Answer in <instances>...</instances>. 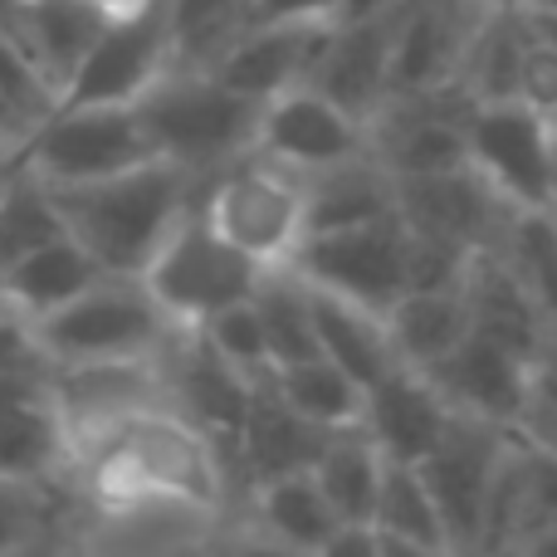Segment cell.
I'll use <instances>...</instances> for the list:
<instances>
[{
    "instance_id": "obj_2",
    "label": "cell",
    "mask_w": 557,
    "mask_h": 557,
    "mask_svg": "<svg viewBox=\"0 0 557 557\" xmlns=\"http://www.w3.org/2000/svg\"><path fill=\"white\" fill-rule=\"evenodd\" d=\"M143 123L166 162L186 166L206 182L235 157L255 152L264 103L231 88L211 69H166L143 98Z\"/></svg>"
},
{
    "instance_id": "obj_43",
    "label": "cell",
    "mask_w": 557,
    "mask_h": 557,
    "mask_svg": "<svg viewBox=\"0 0 557 557\" xmlns=\"http://www.w3.org/2000/svg\"><path fill=\"white\" fill-rule=\"evenodd\" d=\"M35 133V123L29 117H20L15 108L0 103V147H15V152H25V137Z\"/></svg>"
},
{
    "instance_id": "obj_41",
    "label": "cell",
    "mask_w": 557,
    "mask_h": 557,
    "mask_svg": "<svg viewBox=\"0 0 557 557\" xmlns=\"http://www.w3.org/2000/svg\"><path fill=\"white\" fill-rule=\"evenodd\" d=\"M519 435H529L533 445L557 455V347L533 367V392H529V406H523Z\"/></svg>"
},
{
    "instance_id": "obj_36",
    "label": "cell",
    "mask_w": 557,
    "mask_h": 557,
    "mask_svg": "<svg viewBox=\"0 0 557 557\" xmlns=\"http://www.w3.org/2000/svg\"><path fill=\"white\" fill-rule=\"evenodd\" d=\"M172 10V69H215L245 35L250 0H166Z\"/></svg>"
},
{
    "instance_id": "obj_7",
    "label": "cell",
    "mask_w": 557,
    "mask_h": 557,
    "mask_svg": "<svg viewBox=\"0 0 557 557\" xmlns=\"http://www.w3.org/2000/svg\"><path fill=\"white\" fill-rule=\"evenodd\" d=\"M470 166L513 206L539 211L553 206L557 182V123L533 113L519 98L474 103L470 113Z\"/></svg>"
},
{
    "instance_id": "obj_26",
    "label": "cell",
    "mask_w": 557,
    "mask_h": 557,
    "mask_svg": "<svg viewBox=\"0 0 557 557\" xmlns=\"http://www.w3.org/2000/svg\"><path fill=\"white\" fill-rule=\"evenodd\" d=\"M313 288V323H318V352L333 357L343 372H352L362 386L382 382L396 362L392 333H386V313L357 304V298H343L333 288Z\"/></svg>"
},
{
    "instance_id": "obj_34",
    "label": "cell",
    "mask_w": 557,
    "mask_h": 557,
    "mask_svg": "<svg viewBox=\"0 0 557 557\" xmlns=\"http://www.w3.org/2000/svg\"><path fill=\"white\" fill-rule=\"evenodd\" d=\"M490 250H499V260L519 274V284L529 288V298L557 333V206L509 211Z\"/></svg>"
},
{
    "instance_id": "obj_30",
    "label": "cell",
    "mask_w": 557,
    "mask_h": 557,
    "mask_svg": "<svg viewBox=\"0 0 557 557\" xmlns=\"http://www.w3.org/2000/svg\"><path fill=\"white\" fill-rule=\"evenodd\" d=\"M382 474H386V455L372 435L357 425L327 431L323 450L313 460V480L323 484L327 504L337 509L343 523H372L376 494H382Z\"/></svg>"
},
{
    "instance_id": "obj_50",
    "label": "cell",
    "mask_w": 557,
    "mask_h": 557,
    "mask_svg": "<svg viewBox=\"0 0 557 557\" xmlns=\"http://www.w3.org/2000/svg\"><path fill=\"white\" fill-rule=\"evenodd\" d=\"M529 5H553L557 10V0H529Z\"/></svg>"
},
{
    "instance_id": "obj_18",
    "label": "cell",
    "mask_w": 557,
    "mask_h": 557,
    "mask_svg": "<svg viewBox=\"0 0 557 557\" xmlns=\"http://www.w3.org/2000/svg\"><path fill=\"white\" fill-rule=\"evenodd\" d=\"M455 425V406L445 401V392L421 372V367H392L382 382L367 386L362 406V431L382 445L386 460L421 465L435 445L445 441V431Z\"/></svg>"
},
{
    "instance_id": "obj_5",
    "label": "cell",
    "mask_w": 557,
    "mask_h": 557,
    "mask_svg": "<svg viewBox=\"0 0 557 557\" xmlns=\"http://www.w3.org/2000/svg\"><path fill=\"white\" fill-rule=\"evenodd\" d=\"M157 157L162 152H157L137 103H59L25 137L20 162L45 186H78L133 172Z\"/></svg>"
},
{
    "instance_id": "obj_13",
    "label": "cell",
    "mask_w": 557,
    "mask_h": 557,
    "mask_svg": "<svg viewBox=\"0 0 557 557\" xmlns=\"http://www.w3.org/2000/svg\"><path fill=\"white\" fill-rule=\"evenodd\" d=\"M484 10L490 0H406L392 29V98L455 84Z\"/></svg>"
},
{
    "instance_id": "obj_22",
    "label": "cell",
    "mask_w": 557,
    "mask_h": 557,
    "mask_svg": "<svg viewBox=\"0 0 557 557\" xmlns=\"http://www.w3.org/2000/svg\"><path fill=\"white\" fill-rule=\"evenodd\" d=\"M323 441H327L323 425H313L308 416H298L294 406L270 386V376H264V382L255 386L250 411H245V425H240L235 450H231L245 494L264 480H278V474L313 470Z\"/></svg>"
},
{
    "instance_id": "obj_47",
    "label": "cell",
    "mask_w": 557,
    "mask_h": 557,
    "mask_svg": "<svg viewBox=\"0 0 557 557\" xmlns=\"http://www.w3.org/2000/svg\"><path fill=\"white\" fill-rule=\"evenodd\" d=\"M84 5H94L98 15H108V20H127V15H137V10L157 5V0H84Z\"/></svg>"
},
{
    "instance_id": "obj_9",
    "label": "cell",
    "mask_w": 557,
    "mask_h": 557,
    "mask_svg": "<svg viewBox=\"0 0 557 557\" xmlns=\"http://www.w3.org/2000/svg\"><path fill=\"white\" fill-rule=\"evenodd\" d=\"M513 445L509 425H490L474 416H455L445 441L421 460V474L431 484L435 504L445 513L455 553H480L484 548V523H490V499L499 465Z\"/></svg>"
},
{
    "instance_id": "obj_37",
    "label": "cell",
    "mask_w": 557,
    "mask_h": 557,
    "mask_svg": "<svg viewBox=\"0 0 557 557\" xmlns=\"http://www.w3.org/2000/svg\"><path fill=\"white\" fill-rule=\"evenodd\" d=\"M59 235H69V225H64V215H59L54 191H49L35 172L20 166L15 182L0 196V274H5L10 264H20L25 255H35L39 245L59 240Z\"/></svg>"
},
{
    "instance_id": "obj_16",
    "label": "cell",
    "mask_w": 557,
    "mask_h": 557,
    "mask_svg": "<svg viewBox=\"0 0 557 557\" xmlns=\"http://www.w3.org/2000/svg\"><path fill=\"white\" fill-rule=\"evenodd\" d=\"M533 367L539 362H529L513 347L494 343V337L470 327V337L450 357H441L425 376L445 392L455 416H474V421L519 431L523 406H529V392H533Z\"/></svg>"
},
{
    "instance_id": "obj_38",
    "label": "cell",
    "mask_w": 557,
    "mask_h": 557,
    "mask_svg": "<svg viewBox=\"0 0 557 557\" xmlns=\"http://www.w3.org/2000/svg\"><path fill=\"white\" fill-rule=\"evenodd\" d=\"M201 333H206V343H211L231 367H240L250 382H264V376L274 372L270 333H264V318H260V308H255V294L240 298V304H231V308H221L215 318H206Z\"/></svg>"
},
{
    "instance_id": "obj_10",
    "label": "cell",
    "mask_w": 557,
    "mask_h": 557,
    "mask_svg": "<svg viewBox=\"0 0 557 557\" xmlns=\"http://www.w3.org/2000/svg\"><path fill=\"white\" fill-rule=\"evenodd\" d=\"M294 270L308 284L386 313L406 294V221L382 215V221L347 225V231H318L294 255Z\"/></svg>"
},
{
    "instance_id": "obj_4",
    "label": "cell",
    "mask_w": 557,
    "mask_h": 557,
    "mask_svg": "<svg viewBox=\"0 0 557 557\" xmlns=\"http://www.w3.org/2000/svg\"><path fill=\"white\" fill-rule=\"evenodd\" d=\"M201 211L240 255L264 270L294 264L308 240V186L304 172L264 157L260 147L235 157L201 182Z\"/></svg>"
},
{
    "instance_id": "obj_49",
    "label": "cell",
    "mask_w": 557,
    "mask_h": 557,
    "mask_svg": "<svg viewBox=\"0 0 557 557\" xmlns=\"http://www.w3.org/2000/svg\"><path fill=\"white\" fill-rule=\"evenodd\" d=\"M533 553H557V529H548L539 543H533Z\"/></svg>"
},
{
    "instance_id": "obj_29",
    "label": "cell",
    "mask_w": 557,
    "mask_h": 557,
    "mask_svg": "<svg viewBox=\"0 0 557 557\" xmlns=\"http://www.w3.org/2000/svg\"><path fill=\"white\" fill-rule=\"evenodd\" d=\"M372 529L382 533L386 553H455L445 513L435 504L431 484H425L421 465L386 460L382 494H376V509H372Z\"/></svg>"
},
{
    "instance_id": "obj_39",
    "label": "cell",
    "mask_w": 557,
    "mask_h": 557,
    "mask_svg": "<svg viewBox=\"0 0 557 557\" xmlns=\"http://www.w3.org/2000/svg\"><path fill=\"white\" fill-rule=\"evenodd\" d=\"M0 103L15 108L29 123H39V117H49L59 108V94L45 78V69H39L35 59H29V49L20 45L15 35H5V29H0Z\"/></svg>"
},
{
    "instance_id": "obj_44",
    "label": "cell",
    "mask_w": 557,
    "mask_h": 557,
    "mask_svg": "<svg viewBox=\"0 0 557 557\" xmlns=\"http://www.w3.org/2000/svg\"><path fill=\"white\" fill-rule=\"evenodd\" d=\"M513 5L523 10V20H529L533 35L548 39V45L557 49V10H553V5H529V0H513Z\"/></svg>"
},
{
    "instance_id": "obj_1",
    "label": "cell",
    "mask_w": 557,
    "mask_h": 557,
    "mask_svg": "<svg viewBox=\"0 0 557 557\" xmlns=\"http://www.w3.org/2000/svg\"><path fill=\"white\" fill-rule=\"evenodd\" d=\"M49 191H54L69 235L108 274H143L152 255L162 250V240L176 231V221L196 206L201 176L157 157L133 172L78 186H49Z\"/></svg>"
},
{
    "instance_id": "obj_28",
    "label": "cell",
    "mask_w": 557,
    "mask_h": 557,
    "mask_svg": "<svg viewBox=\"0 0 557 557\" xmlns=\"http://www.w3.org/2000/svg\"><path fill=\"white\" fill-rule=\"evenodd\" d=\"M69 519H88L64 474H0V557L49 548L69 533Z\"/></svg>"
},
{
    "instance_id": "obj_14",
    "label": "cell",
    "mask_w": 557,
    "mask_h": 557,
    "mask_svg": "<svg viewBox=\"0 0 557 557\" xmlns=\"http://www.w3.org/2000/svg\"><path fill=\"white\" fill-rule=\"evenodd\" d=\"M250 376L240 367H231L211 343H206L201 327H182L172 337V347L162 352V392L166 401L182 416H191L211 441L225 445V455L235 450V435L245 425V411H250L255 396Z\"/></svg>"
},
{
    "instance_id": "obj_17",
    "label": "cell",
    "mask_w": 557,
    "mask_h": 557,
    "mask_svg": "<svg viewBox=\"0 0 557 557\" xmlns=\"http://www.w3.org/2000/svg\"><path fill=\"white\" fill-rule=\"evenodd\" d=\"M327 35H333V20H274V25H250L215 59L211 74H221L231 88L270 103L274 94L313 84Z\"/></svg>"
},
{
    "instance_id": "obj_25",
    "label": "cell",
    "mask_w": 557,
    "mask_h": 557,
    "mask_svg": "<svg viewBox=\"0 0 557 557\" xmlns=\"http://www.w3.org/2000/svg\"><path fill=\"white\" fill-rule=\"evenodd\" d=\"M386 333H392L396 362L431 372L441 357L470 337V304H465L460 284L445 288H406L392 308H386Z\"/></svg>"
},
{
    "instance_id": "obj_40",
    "label": "cell",
    "mask_w": 557,
    "mask_h": 557,
    "mask_svg": "<svg viewBox=\"0 0 557 557\" xmlns=\"http://www.w3.org/2000/svg\"><path fill=\"white\" fill-rule=\"evenodd\" d=\"M523 29H529V20H523ZM513 98L519 103H529L533 113L553 117L557 123V49L548 39H539L529 29L523 35V59H519V88H513Z\"/></svg>"
},
{
    "instance_id": "obj_21",
    "label": "cell",
    "mask_w": 557,
    "mask_h": 557,
    "mask_svg": "<svg viewBox=\"0 0 557 557\" xmlns=\"http://www.w3.org/2000/svg\"><path fill=\"white\" fill-rule=\"evenodd\" d=\"M69 425L49 376L0 372V474H64Z\"/></svg>"
},
{
    "instance_id": "obj_31",
    "label": "cell",
    "mask_w": 557,
    "mask_h": 557,
    "mask_svg": "<svg viewBox=\"0 0 557 557\" xmlns=\"http://www.w3.org/2000/svg\"><path fill=\"white\" fill-rule=\"evenodd\" d=\"M103 29L108 15H98L84 0H25V49L45 69L59 98H64L74 69L88 59V49L98 45Z\"/></svg>"
},
{
    "instance_id": "obj_35",
    "label": "cell",
    "mask_w": 557,
    "mask_h": 557,
    "mask_svg": "<svg viewBox=\"0 0 557 557\" xmlns=\"http://www.w3.org/2000/svg\"><path fill=\"white\" fill-rule=\"evenodd\" d=\"M255 308L264 318V333H270V352L274 367L284 362H304L318 357V323H313V288L294 264H278L264 270L260 288H255Z\"/></svg>"
},
{
    "instance_id": "obj_12",
    "label": "cell",
    "mask_w": 557,
    "mask_h": 557,
    "mask_svg": "<svg viewBox=\"0 0 557 557\" xmlns=\"http://www.w3.org/2000/svg\"><path fill=\"white\" fill-rule=\"evenodd\" d=\"M264 157L294 166V172H323V166L352 162V157L372 152L367 123L357 113H347L337 98H327L323 88L298 84L288 94H274L260 113V137H255Z\"/></svg>"
},
{
    "instance_id": "obj_33",
    "label": "cell",
    "mask_w": 557,
    "mask_h": 557,
    "mask_svg": "<svg viewBox=\"0 0 557 557\" xmlns=\"http://www.w3.org/2000/svg\"><path fill=\"white\" fill-rule=\"evenodd\" d=\"M270 386L294 406L298 416H308L323 431H343V425L362 421L367 386L352 372L333 362V357H304V362H284L270 372Z\"/></svg>"
},
{
    "instance_id": "obj_15",
    "label": "cell",
    "mask_w": 557,
    "mask_h": 557,
    "mask_svg": "<svg viewBox=\"0 0 557 557\" xmlns=\"http://www.w3.org/2000/svg\"><path fill=\"white\" fill-rule=\"evenodd\" d=\"M509 211L513 206L470 162L445 166V172H425V176H396V215L411 231L441 235V240L465 245V250L494 245Z\"/></svg>"
},
{
    "instance_id": "obj_20",
    "label": "cell",
    "mask_w": 557,
    "mask_h": 557,
    "mask_svg": "<svg viewBox=\"0 0 557 557\" xmlns=\"http://www.w3.org/2000/svg\"><path fill=\"white\" fill-rule=\"evenodd\" d=\"M235 519H240L250 543L288 548V553H327L337 529H343V519H337V509L327 504L313 470H294V474L255 484Z\"/></svg>"
},
{
    "instance_id": "obj_46",
    "label": "cell",
    "mask_w": 557,
    "mask_h": 557,
    "mask_svg": "<svg viewBox=\"0 0 557 557\" xmlns=\"http://www.w3.org/2000/svg\"><path fill=\"white\" fill-rule=\"evenodd\" d=\"M0 29L5 35H15L20 45H25V0H0ZM35 59V54H29Z\"/></svg>"
},
{
    "instance_id": "obj_42",
    "label": "cell",
    "mask_w": 557,
    "mask_h": 557,
    "mask_svg": "<svg viewBox=\"0 0 557 557\" xmlns=\"http://www.w3.org/2000/svg\"><path fill=\"white\" fill-rule=\"evenodd\" d=\"M343 0H250L245 10V29L274 25V20H337Z\"/></svg>"
},
{
    "instance_id": "obj_24",
    "label": "cell",
    "mask_w": 557,
    "mask_h": 557,
    "mask_svg": "<svg viewBox=\"0 0 557 557\" xmlns=\"http://www.w3.org/2000/svg\"><path fill=\"white\" fill-rule=\"evenodd\" d=\"M108 270L74 240V235H59V240L39 245L35 255H25L20 264H10L0 274V308L29 318H49L54 308H64L69 298H78L88 284H98Z\"/></svg>"
},
{
    "instance_id": "obj_32",
    "label": "cell",
    "mask_w": 557,
    "mask_h": 557,
    "mask_svg": "<svg viewBox=\"0 0 557 557\" xmlns=\"http://www.w3.org/2000/svg\"><path fill=\"white\" fill-rule=\"evenodd\" d=\"M523 10L513 0H490L480 29H474L465 64L455 84L474 98V103H494V98H513L519 88V59H523Z\"/></svg>"
},
{
    "instance_id": "obj_8",
    "label": "cell",
    "mask_w": 557,
    "mask_h": 557,
    "mask_svg": "<svg viewBox=\"0 0 557 557\" xmlns=\"http://www.w3.org/2000/svg\"><path fill=\"white\" fill-rule=\"evenodd\" d=\"M470 113L474 98L460 84L396 94L367 123L372 157L392 176H425L445 172V166H465L470 162Z\"/></svg>"
},
{
    "instance_id": "obj_48",
    "label": "cell",
    "mask_w": 557,
    "mask_h": 557,
    "mask_svg": "<svg viewBox=\"0 0 557 557\" xmlns=\"http://www.w3.org/2000/svg\"><path fill=\"white\" fill-rule=\"evenodd\" d=\"M20 166H25V162H20V152H15V147H0V196H5V186L15 182V172H20Z\"/></svg>"
},
{
    "instance_id": "obj_23",
    "label": "cell",
    "mask_w": 557,
    "mask_h": 557,
    "mask_svg": "<svg viewBox=\"0 0 557 557\" xmlns=\"http://www.w3.org/2000/svg\"><path fill=\"white\" fill-rule=\"evenodd\" d=\"M465 304H470V327L494 343L513 347L529 362H543V357L557 347L553 323L543 318V308L529 298V288L519 284V274L499 260V250L484 245L480 255L465 270Z\"/></svg>"
},
{
    "instance_id": "obj_45",
    "label": "cell",
    "mask_w": 557,
    "mask_h": 557,
    "mask_svg": "<svg viewBox=\"0 0 557 557\" xmlns=\"http://www.w3.org/2000/svg\"><path fill=\"white\" fill-rule=\"evenodd\" d=\"M406 0H343L337 5V20H367V15H392Z\"/></svg>"
},
{
    "instance_id": "obj_3",
    "label": "cell",
    "mask_w": 557,
    "mask_h": 557,
    "mask_svg": "<svg viewBox=\"0 0 557 557\" xmlns=\"http://www.w3.org/2000/svg\"><path fill=\"white\" fill-rule=\"evenodd\" d=\"M35 333L54 367L162 362V352L182 333V323L157 304L143 274H103L78 298H69L64 308L39 318Z\"/></svg>"
},
{
    "instance_id": "obj_19",
    "label": "cell",
    "mask_w": 557,
    "mask_h": 557,
    "mask_svg": "<svg viewBox=\"0 0 557 557\" xmlns=\"http://www.w3.org/2000/svg\"><path fill=\"white\" fill-rule=\"evenodd\" d=\"M392 15H367V20H333V35L318 59L313 88H323L327 98L357 113L362 123H372L376 108L392 98Z\"/></svg>"
},
{
    "instance_id": "obj_6",
    "label": "cell",
    "mask_w": 557,
    "mask_h": 557,
    "mask_svg": "<svg viewBox=\"0 0 557 557\" xmlns=\"http://www.w3.org/2000/svg\"><path fill=\"white\" fill-rule=\"evenodd\" d=\"M147 288L157 294V304L176 318L182 327H201L206 318H215L221 308L240 304L260 288L264 264H255L250 255H240L196 206L176 221V231L162 240V250L152 255V264L143 270Z\"/></svg>"
},
{
    "instance_id": "obj_11",
    "label": "cell",
    "mask_w": 557,
    "mask_h": 557,
    "mask_svg": "<svg viewBox=\"0 0 557 557\" xmlns=\"http://www.w3.org/2000/svg\"><path fill=\"white\" fill-rule=\"evenodd\" d=\"M166 69H172V10L157 0L127 20H108L59 103H137Z\"/></svg>"
},
{
    "instance_id": "obj_27",
    "label": "cell",
    "mask_w": 557,
    "mask_h": 557,
    "mask_svg": "<svg viewBox=\"0 0 557 557\" xmlns=\"http://www.w3.org/2000/svg\"><path fill=\"white\" fill-rule=\"evenodd\" d=\"M304 186H308V235L347 231V225L396 215V176L372 152L323 166V172H308Z\"/></svg>"
}]
</instances>
